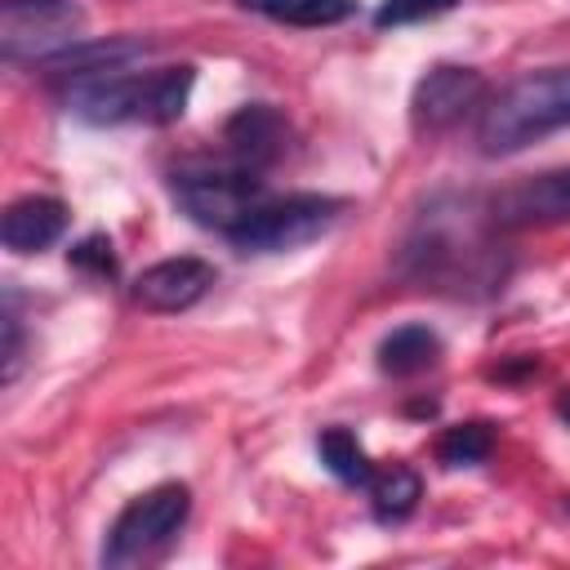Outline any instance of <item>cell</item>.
<instances>
[{"instance_id": "3957f363", "label": "cell", "mask_w": 570, "mask_h": 570, "mask_svg": "<svg viewBox=\"0 0 570 570\" xmlns=\"http://www.w3.org/2000/svg\"><path fill=\"white\" fill-rule=\"evenodd\" d=\"M196 85V67H160L151 76H134V71H107L94 80L71 85L67 94V111L85 125H174L187 111Z\"/></svg>"}, {"instance_id": "9a60e30c", "label": "cell", "mask_w": 570, "mask_h": 570, "mask_svg": "<svg viewBox=\"0 0 570 570\" xmlns=\"http://www.w3.org/2000/svg\"><path fill=\"white\" fill-rule=\"evenodd\" d=\"M236 4L281 27H334L356 13V0H236Z\"/></svg>"}, {"instance_id": "52a82bcc", "label": "cell", "mask_w": 570, "mask_h": 570, "mask_svg": "<svg viewBox=\"0 0 570 570\" xmlns=\"http://www.w3.org/2000/svg\"><path fill=\"white\" fill-rule=\"evenodd\" d=\"M85 31L76 0H0V53L4 62H49Z\"/></svg>"}, {"instance_id": "44dd1931", "label": "cell", "mask_w": 570, "mask_h": 570, "mask_svg": "<svg viewBox=\"0 0 570 570\" xmlns=\"http://www.w3.org/2000/svg\"><path fill=\"white\" fill-rule=\"evenodd\" d=\"M18 370H22V316L9 294V303H4V383H13Z\"/></svg>"}, {"instance_id": "ba28073f", "label": "cell", "mask_w": 570, "mask_h": 570, "mask_svg": "<svg viewBox=\"0 0 570 570\" xmlns=\"http://www.w3.org/2000/svg\"><path fill=\"white\" fill-rule=\"evenodd\" d=\"M481 98H485V76L476 67L441 62L419 76V85L410 94V120L419 134H445L472 107H481Z\"/></svg>"}, {"instance_id": "8992f818", "label": "cell", "mask_w": 570, "mask_h": 570, "mask_svg": "<svg viewBox=\"0 0 570 570\" xmlns=\"http://www.w3.org/2000/svg\"><path fill=\"white\" fill-rule=\"evenodd\" d=\"M343 214L338 196H321V191H294L281 200H263L245 223H236L227 232L232 249L240 254H285L298 245H312L316 236H325Z\"/></svg>"}, {"instance_id": "4fadbf2b", "label": "cell", "mask_w": 570, "mask_h": 570, "mask_svg": "<svg viewBox=\"0 0 570 570\" xmlns=\"http://www.w3.org/2000/svg\"><path fill=\"white\" fill-rule=\"evenodd\" d=\"M67 232V205L58 196H22L0 218V240L13 254H40Z\"/></svg>"}, {"instance_id": "d6986e66", "label": "cell", "mask_w": 570, "mask_h": 570, "mask_svg": "<svg viewBox=\"0 0 570 570\" xmlns=\"http://www.w3.org/2000/svg\"><path fill=\"white\" fill-rule=\"evenodd\" d=\"M459 0H383L374 9V27H414V22H428V18H441L450 13Z\"/></svg>"}, {"instance_id": "9c48e42d", "label": "cell", "mask_w": 570, "mask_h": 570, "mask_svg": "<svg viewBox=\"0 0 570 570\" xmlns=\"http://www.w3.org/2000/svg\"><path fill=\"white\" fill-rule=\"evenodd\" d=\"M570 218V165L548 169L539 178H525L490 200V223L499 232H525V227H552Z\"/></svg>"}, {"instance_id": "e0dca14e", "label": "cell", "mask_w": 570, "mask_h": 570, "mask_svg": "<svg viewBox=\"0 0 570 570\" xmlns=\"http://www.w3.org/2000/svg\"><path fill=\"white\" fill-rule=\"evenodd\" d=\"M316 454H321V463H325L343 485H370V476H374V468H370L361 441H356L347 428H325V432L316 436Z\"/></svg>"}, {"instance_id": "8fae6325", "label": "cell", "mask_w": 570, "mask_h": 570, "mask_svg": "<svg viewBox=\"0 0 570 570\" xmlns=\"http://www.w3.org/2000/svg\"><path fill=\"white\" fill-rule=\"evenodd\" d=\"M223 142H227V151H232L236 165L267 169V165H276L289 151V120L272 102H245L223 125Z\"/></svg>"}, {"instance_id": "6da1fadb", "label": "cell", "mask_w": 570, "mask_h": 570, "mask_svg": "<svg viewBox=\"0 0 570 570\" xmlns=\"http://www.w3.org/2000/svg\"><path fill=\"white\" fill-rule=\"evenodd\" d=\"M401 272L423 289L450 294H494L508 276L494 240L481 232V209L472 200H432L401 245Z\"/></svg>"}, {"instance_id": "ac0fdd59", "label": "cell", "mask_w": 570, "mask_h": 570, "mask_svg": "<svg viewBox=\"0 0 570 570\" xmlns=\"http://www.w3.org/2000/svg\"><path fill=\"white\" fill-rule=\"evenodd\" d=\"M494 450V436L485 423H459L450 428L441 441H436V459L445 468H472V463H485Z\"/></svg>"}, {"instance_id": "5bb4252c", "label": "cell", "mask_w": 570, "mask_h": 570, "mask_svg": "<svg viewBox=\"0 0 570 570\" xmlns=\"http://www.w3.org/2000/svg\"><path fill=\"white\" fill-rule=\"evenodd\" d=\"M441 361V338L428 325H396L379 343V370L392 379H414Z\"/></svg>"}, {"instance_id": "7402d4cb", "label": "cell", "mask_w": 570, "mask_h": 570, "mask_svg": "<svg viewBox=\"0 0 570 570\" xmlns=\"http://www.w3.org/2000/svg\"><path fill=\"white\" fill-rule=\"evenodd\" d=\"M557 410H561V419H566V423H570V392H566V396H561V401H557Z\"/></svg>"}, {"instance_id": "5b68a950", "label": "cell", "mask_w": 570, "mask_h": 570, "mask_svg": "<svg viewBox=\"0 0 570 570\" xmlns=\"http://www.w3.org/2000/svg\"><path fill=\"white\" fill-rule=\"evenodd\" d=\"M169 187H174L178 209L191 223L223 232V236L267 200L258 169H245V165H205V160L183 165V169H174Z\"/></svg>"}, {"instance_id": "2e32d148", "label": "cell", "mask_w": 570, "mask_h": 570, "mask_svg": "<svg viewBox=\"0 0 570 570\" xmlns=\"http://www.w3.org/2000/svg\"><path fill=\"white\" fill-rule=\"evenodd\" d=\"M419 499H423V481L414 468L396 463V468H383L370 476V508H374V521H383V525L405 521L419 508Z\"/></svg>"}, {"instance_id": "7c38bea8", "label": "cell", "mask_w": 570, "mask_h": 570, "mask_svg": "<svg viewBox=\"0 0 570 570\" xmlns=\"http://www.w3.org/2000/svg\"><path fill=\"white\" fill-rule=\"evenodd\" d=\"M151 53V40H138V36H107V40H76L71 49L53 53L49 62H40L49 76L58 80H94V76H107V71H125L129 62H142Z\"/></svg>"}, {"instance_id": "277c9868", "label": "cell", "mask_w": 570, "mask_h": 570, "mask_svg": "<svg viewBox=\"0 0 570 570\" xmlns=\"http://www.w3.org/2000/svg\"><path fill=\"white\" fill-rule=\"evenodd\" d=\"M187 512H191V490L178 481H165V485L129 499L102 539V566L129 570V566L156 561L187 525Z\"/></svg>"}, {"instance_id": "30bf717a", "label": "cell", "mask_w": 570, "mask_h": 570, "mask_svg": "<svg viewBox=\"0 0 570 570\" xmlns=\"http://www.w3.org/2000/svg\"><path fill=\"white\" fill-rule=\"evenodd\" d=\"M209 285H214V267L205 258L178 254L142 267V276L134 281V303L147 312H187L191 303L205 298Z\"/></svg>"}, {"instance_id": "ffe728a7", "label": "cell", "mask_w": 570, "mask_h": 570, "mask_svg": "<svg viewBox=\"0 0 570 570\" xmlns=\"http://www.w3.org/2000/svg\"><path fill=\"white\" fill-rule=\"evenodd\" d=\"M71 267H80V272H89V276H98V281L116 276L111 240H107V236H85V240L71 249Z\"/></svg>"}, {"instance_id": "7a4b0ae2", "label": "cell", "mask_w": 570, "mask_h": 570, "mask_svg": "<svg viewBox=\"0 0 570 570\" xmlns=\"http://www.w3.org/2000/svg\"><path fill=\"white\" fill-rule=\"evenodd\" d=\"M561 129H570V62L539 67L499 89L476 120V142L485 156H517Z\"/></svg>"}]
</instances>
